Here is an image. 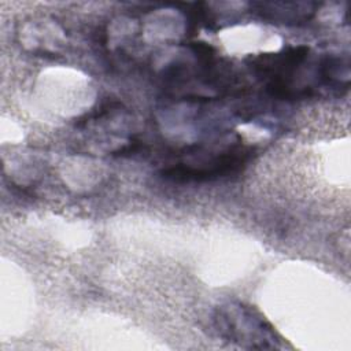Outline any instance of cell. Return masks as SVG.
<instances>
[{"instance_id":"cell-1","label":"cell","mask_w":351,"mask_h":351,"mask_svg":"<svg viewBox=\"0 0 351 351\" xmlns=\"http://www.w3.org/2000/svg\"><path fill=\"white\" fill-rule=\"evenodd\" d=\"M214 319L218 332L230 341L250 343L251 348L278 347L280 340L274 329L254 310L240 303L221 307Z\"/></svg>"},{"instance_id":"cell-2","label":"cell","mask_w":351,"mask_h":351,"mask_svg":"<svg viewBox=\"0 0 351 351\" xmlns=\"http://www.w3.org/2000/svg\"><path fill=\"white\" fill-rule=\"evenodd\" d=\"M251 155V149L247 147L236 145L232 149L215 156L210 162L204 163L203 167H193L186 165L173 166L162 171L163 177L177 182H189V181H206L217 178L233 171H237Z\"/></svg>"}]
</instances>
